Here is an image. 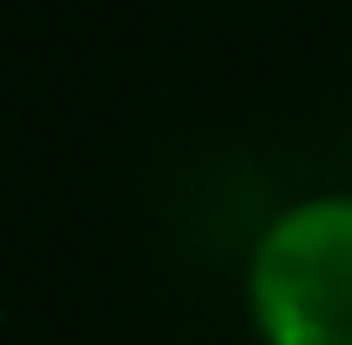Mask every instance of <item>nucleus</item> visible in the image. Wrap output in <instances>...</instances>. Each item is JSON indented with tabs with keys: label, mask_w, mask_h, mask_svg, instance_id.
<instances>
[{
	"label": "nucleus",
	"mask_w": 352,
	"mask_h": 345,
	"mask_svg": "<svg viewBox=\"0 0 352 345\" xmlns=\"http://www.w3.org/2000/svg\"><path fill=\"white\" fill-rule=\"evenodd\" d=\"M244 304L264 345H352V190L298 197L264 223Z\"/></svg>",
	"instance_id": "obj_1"
}]
</instances>
